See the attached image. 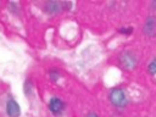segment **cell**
<instances>
[{"mask_svg": "<svg viewBox=\"0 0 156 117\" xmlns=\"http://www.w3.org/2000/svg\"><path fill=\"white\" fill-rule=\"evenodd\" d=\"M110 101L111 104L117 107V108H124L128 104V99H127V94L122 88H113L110 91Z\"/></svg>", "mask_w": 156, "mask_h": 117, "instance_id": "6da1fadb", "label": "cell"}, {"mask_svg": "<svg viewBox=\"0 0 156 117\" xmlns=\"http://www.w3.org/2000/svg\"><path fill=\"white\" fill-rule=\"evenodd\" d=\"M69 9V4L65 1H49L44 5V10L49 15H57L61 11H65Z\"/></svg>", "mask_w": 156, "mask_h": 117, "instance_id": "7a4b0ae2", "label": "cell"}, {"mask_svg": "<svg viewBox=\"0 0 156 117\" xmlns=\"http://www.w3.org/2000/svg\"><path fill=\"white\" fill-rule=\"evenodd\" d=\"M119 61L123 65V67L127 68V69H133L138 63V58L134 55V52H132V51L123 52L121 55V57H119Z\"/></svg>", "mask_w": 156, "mask_h": 117, "instance_id": "3957f363", "label": "cell"}, {"mask_svg": "<svg viewBox=\"0 0 156 117\" xmlns=\"http://www.w3.org/2000/svg\"><path fill=\"white\" fill-rule=\"evenodd\" d=\"M63 108H65V104H63V101H62L60 98L54 96V98L50 99V101H49V110H50L55 116L61 115L62 111H63Z\"/></svg>", "mask_w": 156, "mask_h": 117, "instance_id": "277c9868", "label": "cell"}, {"mask_svg": "<svg viewBox=\"0 0 156 117\" xmlns=\"http://www.w3.org/2000/svg\"><path fill=\"white\" fill-rule=\"evenodd\" d=\"M6 113L10 117H18L21 115V107L18 102L12 98H10L6 102Z\"/></svg>", "mask_w": 156, "mask_h": 117, "instance_id": "5b68a950", "label": "cell"}, {"mask_svg": "<svg viewBox=\"0 0 156 117\" xmlns=\"http://www.w3.org/2000/svg\"><path fill=\"white\" fill-rule=\"evenodd\" d=\"M143 30H144V33H145L146 35H150V37L155 35V33H156V20L149 17V18L146 20L145 24H144Z\"/></svg>", "mask_w": 156, "mask_h": 117, "instance_id": "8992f818", "label": "cell"}, {"mask_svg": "<svg viewBox=\"0 0 156 117\" xmlns=\"http://www.w3.org/2000/svg\"><path fill=\"white\" fill-rule=\"evenodd\" d=\"M147 69H149V73H150V74H156V58H154V60L149 63Z\"/></svg>", "mask_w": 156, "mask_h": 117, "instance_id": "52a82bcc", "label": "cell"}, {"mask_svg": "<svg viewBox=\"0 0 156 117\" xmlns=\"http://www.w3.org/2000/svg\"><path fill=\"white\" fill-rule=\"evenodd\" d=\"M133 32V28L132 27H128V28H121L119 29V33H123V34H130Z\"/></svg>", "mask_w": 156, "mask_h": 117, "instance_id": "ba28073f", "label": "cell"}, {"mask_svg": "<svg viewBox=\"0 0 156 117\" xmlns=\"http://www.w3.org/2000/svg\"><path fill=\"white\" fill-rule=\"evenodd\" d=\"M87 117H99V116H98L96 113H94V112H90V113H89Z\"/></svg>", "mask_w": 156, "mask_h": 117, "instance_id": "9c48e42d", "label": "cell"}]
</instances>
